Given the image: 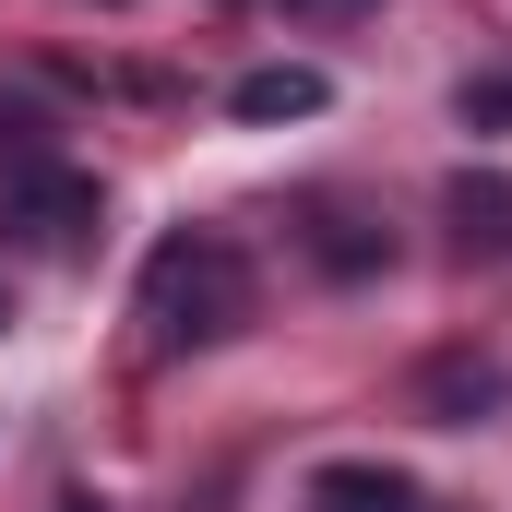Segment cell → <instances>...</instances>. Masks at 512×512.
I'll list each match as a JSON object with an SVG mask.
<instances>
[{"mask_svg":"<svg viewBox=\"0 0 512 512\" xmlns=\"http://www.w3.org/2000/svg\"><path fill=\"white\" fill-rule=\"evenodd\" d=\"M251 251L239 239H215V227H179L167 251L143 262V334L167 346V358H191V346H227L239 322H251Z\"/></svg>","mask_w":512,"mask_h":512,"instance_id":"obj_1","label":"cell"},{"mask_svg":"<svg viewBox=\"0 0 512 512\" xmlns=\"http://www.w3.org/2000/svg\"><path fill=\"white\" fill-rule=\"evenodd\" d=\"M96 227H108V191H96L72 155H48V167H12V179H0V239H12V251L72 262V251H96Z\"/></svg>","mask_w":512,"mask_h":512,"instance_id":"obj_2","label":"cell"},{"mask_svg":"<svg viewBox=\"0 0 512 512\" xmlns=\"http://www.w3.org/2000/svg\"><path fill=\"white\" fill-rule=\"evenodd\" d=\"M298 512H441V501H429L405 465H310Z\"/></svg>","mask_w":512,"mask_h":512,"instance_id":"obj_3","label":"cell"},{"mask_svg":"<svg viewBox=\"0 0 512 512\" xmlns=\"http://www.w3.org/2000/svg\"><path fill=\"white\" fill-rule=\"evenodd\" d=\"M322 108H334V84H322V72H310V60H262V72H239V84H227V120H322Z\"/></svg>","mask_w":512,"mask_h":512,"instance_id":"obj_4","label":"cell"},{"mask_svg":"<svg viewBox=\"0 0 512 512\" xmlns=\"http://www.w3.org/2000/svg\"><path fill=\"white\" fill-rule=\"evenodd\" d=\"M501 393H512V382H501V358H429V370H417V405H429L441 429H477Z\"/></svg>","mask_w":512,"mask_h":512,"instance_id":"obj_5","label":"cell"},{"mask_svg":"<svg viewBox=\"0 0 512 512\" xmlns=\"http://www.w3.org/2000/svg\"><path fill=\"white\" fill-rule=\"evenodd\" d=\"M441 215H453V239H465V251L512 262V179H501V167H465V179L441 191Z\"/></svg>","mask_w":512,"mask_h":512,"instance_id":"obj_6","label":"cell"},{"mask_svg":"<svg viewBox=\"0 0 512 512\" xmlns=\"http://www.w3.org/2000/svg\"><path fill=\"white\" fill-rule=\"evenodd\" d=\"M453 108H465V131H512V72H477Z\"/></svg>","mask_w":512,"mask_h":512,"instance_id":"obj_7","label":"cell"},{"mask_svg":"<svg viewBox=\"0 0 512 512\" xmlns=\"http://www.w3.org/2000/svg\"><path fill=\"white\" fill-rule=\"evenodd\" d=\"M286 12H310V24H346V12H370V0H286Z\"/></svg>","mask_w":512,"mask_h":512,"instance_id":"obj_8","label":"cell"},{"mask_svg":"<svg viewBox=\"0 0 512 512\" xmlns=\"http://www.w3.org/2000/svg\"><path fill=\"white\" fill-rule=\"evenodd\" d=\"M0 322H12V286H0Z\"/></svg>","mask_w":512,"mask_h":512,"instance_id":"obj_9","label":"cell"}]
</instances>
